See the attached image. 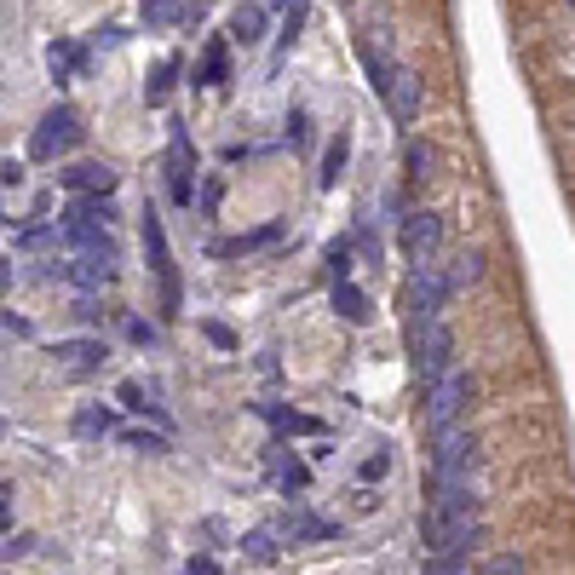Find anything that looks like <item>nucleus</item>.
<instances>
[{
	"label": "nucleus",
	"instance_id": "obj_1",
	"mask_svg": "<svg viewBox=\"0 0 575 575\" xmlns=\"http://www.w3.org/2000/svg\"><path fill=\"white\" fill-rule=\"evenodd\" d=\"M409 363H414V374H420V386H437V380L455 368L449 322L443 317H414L409 322Z\"/></svg>",
	"mask_w": 575,
	"mask_h": 575
},
{
	"label": "nucleus",
	"instance_id": "obj_2",
	"mask_svg": "<svg viewBox=\"0 0 575 575\" xmlns=\"http://www.w3.org/2000/svg\"><path fill=\"white\" fill-rule=\"evenodd\" d=\"M472 374L466 368H449L437 386H426V432L432 437H449V432H460V414L472 409Z\"/></svg>",
	"mask_w": 575,
	"mask_h": 575
},
{
	"label": "nucleus",
	"instance_id": "obj_3",
	"mask_svg": "<svg viewBox=\"0 0 575 575\" xmlns=\"http://www.w3.org/2000/svg\"><path fill=\"white\" fill-rule=\"evenodd\" d=\"M144 253H150V271L161 288V311L173 317L179 311V271H173V253H167V230H161L156 207H144Z\"/></svg>",
	"mask_w": 575,
	"mask_h": 575
},
{
	"label": "nucleus",
	"instance_id": "obj_4",
	"mask_svg": "<svg viewBox=\"0 0 575 575\" xmlns=\"http://www.w3.org/2000/svg\"><path fill=\"white\" fill-rule=\"evenodd\" d=\"M75 138H81V115L69 110V104H52V110L41 115L35 138H29V156H35V161H52V156H64Z\"/></svg>",
	"mask_w": 575,
	"mask_h": 575
},
{
	"label": "nucleus",
	"instance_id": "obj_5",
	"mask_svg": "<svg viewBox=\"0 0 575 575\" xmlns=\"http://www.w3.org/2000/svg\"><path fill=\"white\" fill-rule=\"evenodd\" d=\"M443 299H449V276L437 271L432 259L426 265H414L409 271V288H403V311L414 317H443Z\"/></svg>",
	"mask_w": 575,
	"mask_h": 575
},
{
	"label": "nucleus",
	"instance_id": "obj_6",
	"mask_svg": "<svg viewBox=\"0 0 575 575\" xmlns=\"http://www.w3.org/2000/svg\"><path fill=\"white\" fill-rule=\"evenodd\" d=\"M472 472H478V437H472V432L437 437L432 478H437V483H472Z\"/></svg>",
	"mask_w": 575,
	"mask_h": 575
},
{
	"label": "nucleus",
	"instance_id": "obj_7",
	"mask_svg": "<svg viewBox=\"0 0 575 575\" xmlns=\"http://www.w3.org/2000/svg\"><path fill=\"white\" fill-rule=\"evenodd\" d=\"M437 242H443V219L437 213H409L403 219V253H409L414 265H426L437 253Z\"/></svg>",
	"mask_w": 575,
	"mask_h": 575
},
{
	"label": "nucleus",
	"instance_id": "obj_8",
	"mask_svg": "<svg viewBox=\"0 0 575 575\" xmlns=\"http://www.w3.org/2000/svg\"><path fill=\"white\" fill-rule=\"evenodd\" d=\"M64 190H75V196H110L115 190V167L110 161H75V167H64Z\"/></svg>",
	"mask_w": 575,
	"mask_h": 575
},
{
	"label": "nucleus",
	"instance_id": "obj_9",
	"mask_svg": "<svg viewBox=\"0 0 575 575\" xmlns=\"http://www.w3.org/2000/svg\"><path fill=\"white\" fill-rule=\"evenodd\" d=\"M386 110H391V121H414V115H420V75H414V69H391Z\"/></svg>",
	"mask_w": 575,
	"mask_h": 575
},
{
	"label": "nucleus",
	"instance_id": "obj_10",
	"mask_svg": "<svg viewBox=\"0 0 575 575\" xmlns=\"http://www.w3.org/2000/svg\"><path fill=\"white\" fill-rule=\"evenodd\" d=\"M69 282L75 288H110L115 282V248H98V253H81L75 265H69Z\"/></svg>",
	"mask_w": 575,
	"mask_h": 575
},
{
	"label": "nucleus",
	"instance_id": "obj_11",
	"mask_svg": "<svg viewBox=\"0 0 575 575\" xmlns=\"http://www.w3.org/2000/svg\"><path fill=\"white\" fill-rule=\"evenodd\" d=\"M52 357H58L69 374H92L98 363H110L104 340H58V345H52Z\"/></svg>",
	"mask_w": 575,
	"mask_h": 575
},
{
	"label": "nucleus",
	"instance_id": "obj_12",
	"mask_svg": "<svg viewBox=\"0 0 575 575\" xmlns=\"http://www.w3.org/2000/svg\"><path fill=\"white\" fill-rule=\"evenodd\" d=\"M167 179H173V202H190L196 156H190V138H184V133H173V144H167Z\"/></svg>",
	"mask_w": 575,
	"mask_h": 575
},
{
	"label": "nucleus",
	"instance_id": "obj_13",
	"mask_svg": "<svg viewBox=\"0 0 575 575\" xmlns=\"http://www.w3.org/2000/svg\"><path fill=\"white\" fill-rule=\"evenodd\" d=\"M276 535H288V541H328L334 535V524H322V518H311V512H288L282 524H276Z\"/></svg>",
	"mask_w": 575,
	"mask_h": 575
},
{
	"label": "nucleus",
	"instance_id": "obj_14",
	"mask_svg": "<svg viewBox=\"0 0 575 575\" xmlns=\"http://www.w3.org/2000/svg\"><path fill=\"white\" fill-rule=\"evenodd\" d=\"M334 311H340L345 322H368V299H363V288H351V282H334Z\"/></svg>",
	"mask_w": 575,
	"mask_h": 575
},
{
	"label": "nucleus",
	"instance_id": "obj_15",
	"mask_svg": "<svg viewBox=\"0 0 575 575\" xmlns=\"http://www.w3.org/2000/svg\"><path fill=\"white\" fill-rule=\"evenodd\" d=\"M110 426H115V414L104 409V403H92V409L75 414V437H104Z\"/></svg>",
	"mask_w": 575,
	"mask_h": 575
},
{
	"label": "nucleus",
	"instance_id": "obj_16",
	"mask_svg": "<svg viewBox=\"0 0 575 575\" xmlns=\"http://www.w3.org/2000/svg\"><path fill=\"white\" fill-rule=\"evenodd\" d=\"M242 552H248L253 564H276V535L271 529H248V535H242Z\"/></svg>",
	"mask_w": 575,
	"mask_h": 575
},
{
	"label": "nucleus",
	"instance_id": "obj_17",
	"mask_svg": "<svg viewBox=\"0 0 575 575\" xmlns=\"http://www.w3.org/2000/svg\"><path fill=\"white\" fill-rule=\"evenodd\" d=\"M259 29H265V12H259V6H236L230 35H236V41H259Z\"/></svg>",
	"mask_w": 575,
	"mask_h": 575
},
{
	"label": "nucleus",
	"instance_id": "obj_18",
	"mask_svg": "<svg viewBox=\"0 0 575 575\" xmlns=\"http://www.w3.org/2000/svg\"><path fill=\"white\" fill-rule=\"evenodd\" d=\"M478 271H483V259H478V253H460V259H455V271H449V294H455V288H466V282H478Z\"/></svg>",
	"mask_w": 575,
	"mask_h": 575
},
{
	"label": "nucleus",
	"instance_id": "obj_19",
	"mask_svg": "<svg viewBox=\"0 0 575 575\" xmlns=\"http://www.w3.org/2000/svg\"><path fill=\"white\" fill-rule=\"evenodd\" d=\"M386 472H391V449L380 443V449H374V455L363 460V472H357V478H363V483H374V478H386Z\"/></svg>",
	"mask_w": 575,
	"mask_h": 575
},
{
	"label": "nucleus",
	"instance_id": "obj_20",
	"mask_svg": "<svg viewBox=\"0 0 575 575\" xmlns=\"http://www.w3.org/2000/svg\"><path fill=\"white\" fill-rule=\"evenodd\" d=\"M426 575H466V552H437L426 564Z\"/></svg>",
	"mask_w": 575,
	"mask_h": 575
},
{
	"label": "nucleus",
	"instance_id": "obj_21",
	"mask_svg": "<svg viewBox=\"0 0 575 575\" xmlns=\"http://www.w3.org/2000/svg\"><path fill=\"white\" fill-rule=\"evenodd\" d=\"M478 575H524V558H518V552H501V558H489Z\"/></svg>",
	"mask_w": 575,
	"mask_h": 575
},
{
	"label": "nucleus",
	"instance_id": "obj_22",
	"mask_svg": "<svg viewBox=\"0 0 575 575\" xmlns=\"http://www.w3.org/2000/svg\"><path fill=\"white\" fill-rule=\"evenodd\" d=\"M121 443H127V449H150V455L167 449V437H161V432H121Z\"/></svg>",
	"mask_w": 575,
	"mask_h": 575
},
{
	"label": "nucleus",
	"instance_id": "obj_23",
	"mask_svg": "<svg viewBox=\"0 0 575 575\" xmlns=\"http://www.w3.org/2000/svg\"><path fill=\"white\" fill-rule=\"evenodd\" d=\"M345 271H351V253H345V248H334V253H328V288H334V282H351Z\"/></svg>",
	"mask_w": 575,
	"mask_h": 575
},
{
	"label": "nucleus",
	"instance_id": "obj_24",
	"mask_svg": "<svg viewBox=\"0 0 575 575\" xmlns=\"http://www.w3.org/2000/svg\"><path fill=\"white\" fill-rule=\"evenodd\" d=\"M340 167H345V138H334V150H328V161H322V179L334 184L340 179Z\"/></svg>",
	"mask_w": 575,
	"mask_h": 575
},
{
	"label": "nucleus",
	"instance_id": "obj_25",
	"mask_svg": "<svg viewBox=\"0 0 575 575\" xmlns=\"http://www.w3.org/2000/svg\"><path fill=\"white\" fill-rule=\"evenodd\" d=\"M144 18H156V23L179 18V0H144Z\"/></svg>",
	"mask_w": 575,
	"mask_h": 575
},
{
	"label": "nucleus",
	"instance_id": "obj_26",
	"mask_svg": "<svg viewBox=\"0 0 575 575\" xmlns=\"http://www.w3.org/2000/svg\"><path fill=\"white\" fill-rule=\"evenodd\" d=\"M121 403H127L133 414H150V403H144V386H138V380H127V386H121Z\"/></svg>",
	"mask_w": 575,
	"mask_h": 575
},
{
	"label": "nucleus",
	"instance_id": "obj_27",
	"mask_svg": "<svg viewBox=\"0 0 575 575\" xmlns=\"http://www.w3.org/2000/svg\"><path fill=\"white\" fill-rule=\"evenodd\" d=\"M0 184H6V190H12V184H23V167H18V161H12V156L0 161Z\"/></svg>",
	"mask_w": 575,
	"mask_h": 575
},
{
	"label": "nucleus",
	"instance_id": "obj_28",
	"mask_svg": "<svg viewBox=\"0 0 575 575\" xmlns=\"http://www.w3.org/2000/svg\"><path fill=\"white\" fill-rule=\"evenodd\" d=\"M219 75H225V46H213V52H207V81H219Z\"/></svg>",
	"mask_w": 575,
	"mask_h": 575
},
{
	"label": "nucleus",
	"instance_id": "obj_29",
	"mask_svg": "<svg viewBox=\"0 0 575 575\" xmlns=\"http://www.w3.org/2000/svg\"><path fill=\"white\" fill-rule=\"evenodd\" d=\"M184 575H225V570H219L213 558H190V570H184Z\"/></svg>",
	"mask_w": 575,
	"mask_h": 575
},
{
	"label": "nucleus",
	"instance_id": "obj_30",
	"mask_svg": "<svg viewBox=\"0 0 575 575\" xmlns=\"http://www.w3.org/2000/svg\"><path fill=\"white\" fill-rule=\"evenodd\" d=\"M6 518H12V489L0 483V529H6Z\"/></svg>",
	"mask_w": 575,
	"mask_h": 575
}]
</instances>
